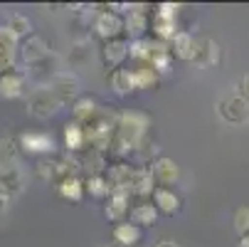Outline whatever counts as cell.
Instances as JSON below:
<instances>
[{
  "label": "cell",
  "instance_id": "cell-28",
  "mask_svg": "<svg viewBox=\"0 0 249 247\" xmlns=\"http://www.w3.org/2000/svg\"><path fill=\"white\" fill-rule=\"evenodd\" d=\"M84 190H89V195H94V198H109L111 186L106 181V175L99 173V175H89L87 183H84Z\"/></svg>",
  "mask_w": 249,
  "mask_h": 247
},
{
  "label": "cell",
  "instance_id": "cell-30",
  "mask_svg": "<svg viewBox=\"0 0 249 247\" xmlns=\"http://www.w3.org/2000/svg\"><path fill=\"white\" fill-rule=\"evenodd\" d=\"M234 89H237V92H234L237 96H242L244 101H249V72H247V75H244V77L237 82V87H234Z\"/></svg>",
  "mask_w": 249,
  "mask_h": 247
},
{
  "label": "cell",
  "instance_id": "cell-6",
  "mask_svg": "<svg viewBox=\"0 0 249 247\" xmlns=\"http://www.w3.org/2000/svg\"><path fill=\"white\" fill-rule=\"evenodd\" d=\"M151 175L156 181V188H170L178 178H180V168H178V163L168 156H158L153 163H151Z\"/></svg>",
  "mask_w": 249,
  "mask_h": 247
},
{
  "label": "cell",
  "instance_id": "cell-21",
  "mask_svg": "<svg viewBox=\"0 0 249 247\" xmlns=\"http://www.w3.org/2000/svg\"><path fill=\"white\" fill-rule=\"evenodd\" d=\"M158 220V210L153 208L151 200H138L133 208H131V223L143 228V225H153Z\"/></svg>",
  "mask_w": 249,
  "mask_h": 247
},
{
  "label": "cell",
  "instance_id": "cell-25",
  "mask_svg": "<svg viewBox=\"0 0 249 247\" xmlns=\"http://www.w3.org/2000/svg\"><path fill=\"white\" fill-rule=\"evenodd\" d=\"M131 72H133L136 89H153V87H158V82H160V75L156 72L151 64H138L136 69H131Z\"/></svg>",
  "mask_w": 249,
  "mask_h": 247
},
{
  "label": "cell",
  "instance_id": "cell-8",
  "mask_svg": "<svg viewBox=\"0 0 249 247\" xmlns=\"http://www.w3.org/2000/svg\"><path fill=\"white\" fill-rule=\"evenodd\" d=\"M25 89H27V77L22 72L8 69V72L0 75V96L3 99H18L25 94Z\"/></svg>",
  "mask_w": 249,
  "mask_h": 247
},
{
  "label": "cell",
  "instance_id": "cell-12",
  "mask_svg": "<svg viewBox=\"0 0 249 247\" xmlns=\"http://www.w3.org/2000/svg\"><path fill=\"white\" fill-rule=\"evenodd\" d=\"M18 40H15V35L5 27V25H0V75L8 72V69L13 67L15 62V55H18Z\"/></svg>",
  "mask_w": 249,
  "mask_h": 247
},
{
  "label": "cell",
  "instance_id": "cell-7",
  "mask_svg": "<svg viewBox=\"0 0 249 247\" xmlns=\"http://www.w3.org/2000/svg\"><path fill=\"white\" fill-rule=\"evenodd\" d=\"M18 144L22 151L27 153H54V138L50 133H42V131H25L20 133Z\"/></svg>",
  "mask_w": 249,
  "mask_h": 247
},
{
  "label": "cell",
  "instance_id": "cell-9",
  "mask_svg": "<svg viewBox=\"0 0 249 247\" xmlns=\"http://www.w3.org/2000/svg\"><path fill=\"white\" fill-rule=\"evenodd\" d=\"M128 208H131V195L124 193V190H111L109 198H106L104 215L109 218V220H114V223H121L128 215Z\"/></svg>",
  "mask_w": 249,
  "mask_h": 247
},
{
  "label": "cell",
  "instance_id": "cell-14",
  "mask_svg": "<svg viewBox=\"0 0 249 247\" xmlns=\"http://www.w3.org/2000/svg\"><path fill=\"white\" fill-rule=\"evenodd\" d=\"M156 190V181L148 168H136L133 171V178L128 183V195H138L141 200H146L148 195H153Z\"/></svg>",
  "mask_w": 249,
  "mask_h": 247
},
{
  "label": "cell",
  "instance_id": "cell-11",
  "mask_svg": "<svg viewBox=\"0 0 249 247\" xmlns=\"http://www.w3.org/2000/svg\"><path fill=\"white\" fill-rule=\"evenodd\" d=\"M193 62L200 67H215L220 64V47L210 38H195V55Z\"/></svg>",
  "mask_w": 249,
  "mask_h": 247
},
{
  "label": "cell",
  "instance_id": "cell-29",
  "mask_svg": "<svg viewBox=\"0 0 249 247\" xmlns=\"http://www.w3.org/2000/svg\"><path fill=\"white\" fill-rule=\"evenodd\" d=\"M234 228H237L239 235H247L249 232V205L237 208V213H234Z\"/></svg>",
  "mask_w": 249,
  "mask_h": 247
},
{
  "label": "cell",
  "instance_id": "cell-20",
  "mask_svg": "<svg viewBox=\"0 0 249 247\" xmlns=\"http://www.w3.org/2000/svg\"><path fill=\"white\" fill-rule=\"evenodd\" d=\"M64 146L72 151V153L84 151L87 136H84V126L82 124H77V121H67L64 124Z\"/></svg>",
  "mask_w": 249,
  "mask_h": 247
},
{
  "label": "cell",
  "instance_id": "cell-27",
  "mask_svg": "<svg viewBox=\"0 0 249 247\" xmlns=\"http://www.w3.org/2000/svg\"><path fill=\"white\" fill-rule=\"evenodd\" d=\"M5 27L15 35V40H18V42L32 35V22H30V18H25L22 13H10V15H8Z\"/></svg>",
  "mask_w": 249,
  "mask_h": 247
},
{
  "label": "cell",
  "instance_id": "cell-2",
  "mask_svg": "<svg viewBox=\"0 0 249 247\" xmlns=\"http://www.w3.org/2000/svg\"><path fill=\"white\" fill-rule=\"evenodd\" d=\"M47 89L59 99V104L64 107V104L69 101H77L79 99V79L74 72H54L50 79H47Z\"/></svg>",
  "mask_w": 249,
  "mask_h": 247
},
{
  "label": "cell",
  "instance_id": "cell-23",
  "mask_svg": "<svg viewBox=\"0 0 249 247\" xmlns=\"http://www.w3.org/2000/svg\"><path fill=\"white\" fill-rule=\"evenodd\" d=\"M72 114H74V121L77 124H89L96 114H99V107L91 96H79L74 104H72Z\"/></svg>",
  "mask_w": 249,
  "mask_h": 247
},
{
  "label": "cell",
  "instance_id": "cell-22",
  "mask_svg": "<svg viewBox=\"0 0 249 247\" xmlns=\"http://www.w3.org/2000/svg\"><path fill=\"white\" fill-rule=\"evenodd\" d=\"M111 89H114V94H119V96H128V94H133L136 92V82H133V72L131 69H126V67H119V69H114V75H111Z\"/></svg>",
  "mask_w": 249,
  "mask_h": 247
},
{
  "label": "cell",
  "instance_id": "cell-17",
  "mask_svg": "<svg viewBox=\"0 0 249 247\" xmlns=\"http://www.w3.org/2000/svg\"><path fill=\"white\" fill-rule=\"evenodd\" d=\"M114 242L119 247H136L141 242V228L133 225L131 220H121L114 228Z\"/></svg>",
  "mask_w": 249,
  "mask_h": 247
},
{
  "label": "cell",
  "instance_id": "cell-19",
  "mask_svg": "<svg viewBox=\"0 0 249 247\" xmlns=\"http://www.w3.org/2000/svg\"><path fill=\"white\" fill-rule=\"evenodd\" d=\"M57 193L64 198V200H72V203H79L84 198V181L79 178V175H67V178H62L57 183Z\"/></svg>",
  "mask_w": 249,
  "mask_h": 247
},
{
  "label": "cell",
  "instance_id": "cell-13",
  "mask_svg": "<svg viewBox=\"0 0 249 247\" xmlns=\"http://www.w3.org/2000/svg\"><path fill=\"white\" fill-rule=\"evenodd\" d=\"M128 57V42L124 38H116V40H106L101 45V59L104 64H109L114 69L121 67V62Z\"/></svg>",
  "mask_w": 249,
  "mask_h": 247
},
{
  "label": "cell",
  "instance_id": "cell-18",
  "mask_svg": "<svg viewBox=\"0 0 249 247\" xmlns=\"http://www.w3.org/2000/svg\"><path fill=\"white\" fill-rule=\"evenodd\" d=\"M170 55L175 57V59H190L193 62V55H195V38L193 35H188V32H178L175 38L170 40Z\"/></svg>",
  "mask_w": 249,
  "mask_h": 247
},
{
  "label": "cell",
  "instance_id": "cell-16",
  "mask_svg": "<svg viewBox=\"0 0 249 247\" xmlns=\"http://www.w3.org/2000/svg\"><path fill=\"white\" fill-rule=\"evenodd\" d=\"M146 30H148V15L143 10H126L124 18V32H128L131 40H141L146 38Z\"/></svg>",
  "mask_w": 249,
  "mask_h": 247
},
{
  "label": "cell",
  "instance_id": "cell-5",
  "mask_svg": "<svg viewBox=\"0 0 249 247\" xmlns=\"http://www.w3.org/2000/svg\"><path fill=\"white\" fill-rule=\"evenodd\" d=\"M94 32L106 42V40H116L124 32V18L116 10H101L94 18Z\"/></svg>",
  "mask_w": 249,
  "mask_h": 247
},
{
  "label": "cell",
  "instance_id": "cell-3",
  "mask_svg": "<svg viewBox=\"0 0 249 247\" xmlns=\"http://www.w3.org/2000/svg\"><path fill=\"white\" fill-rule=\"evenodd\" d=\"M217 116L225 121V124H232V126H242L249 121V101H244L242 96L232 94V96H222L217 101Z\"/></svg>",
  "mask_w": 249,
  "mask_h": 247
},
{
  "label": "cell",
  "instance_id": "cell-1",
  "mask_svg": "<svg viewBox=\"0 0 249 247\" xmlns=\"http://www.w3.org/2000/svg\"><path fill=\"white\" fill-rule=\"evenodd\" d=\"M59 109H62L59 99H57V96H54V94H52L47 87L35 89V92H30V96H27V114H30L32 119H40V121H45V119L54 116Z\"/></svg>",
  "mask_w": 249,
  "mask_h": 247
},
{
  "label": "cell",
  "instance_id": "cell-24",
  "mask_svg": "<svg viewBox=\"0 0 249 247\" xmlns=\"http://www.w3.org/2000/svg\"><path fill=\"white\" fill-rule=\"evenodd\" d=\"M153 32H156V38H158V42H170L173 38L180 30H178V22H175V18H165V15H160V13H156V18H153Z\"/></svg>",
  "mask_w": 249,
  "mask_h": 247
},
{
  "label": "cell",
  "instance_id": "cell-26",
  "mask_svg": "<svg viewBox=\"0 0 249 247\" xmlns=\"http://www.w3.org/2000/svg\"><path fill=\"white\" fill-rule=\"evenodd\" d=\"M153 45H156V40H148V38L131 40L128 42V57L136 59L138 64H148V59L153 55Z\"/></svg>",
  "mask_w": 249,
  "mask_h": 247
},
{
  "label": "cell",
  "instance_id": "cell-4",
  "mask_svg": "<svg viewBox=\"0 0 249 247\" xmlns=\"http://www.w3.org/2000/svg\"><path fill=\"white\" fill-rule=\"evenodd\" d=\"M18 55H20V59H22L27 67H35V64L45 62V59L52 55V50H50V45L45 42V38H40V35H30V38L20 40Z\"/></svg>",
  "mask_w": 249,
  "mask_h": 247
},
{
  "label": "cell",
  "instance_id": "cell-15",
  "mask_svg": "<svg viewBox=\"0 0 249 247\" xmlns=\"http://www.w3.org/2000/svg\"><path fill=\"white\" fill-rule=\"evenodd\" d=\"M72 163L69 161H62V158H52V161H42L37 166V173L42 175L45 181L50 183H59L62 178H67V175H72Z\"/></svg>",
  "mask_w": 249,
  "mask_h": 247
},
{
  "label": "cell",
  "instance_id": "cell-10",
  "mask_svg": "<svg viewBox=\"0 0 249 247\" xmlns=\"http://www.w3.org/2000/svg\"><path fill=\"white\" fill-rule=\"evenodd\" d=\"M153 208L158 210V213H165V215H178L180 213V195H178L173 188H156L153 190Z\"/></svg>",
  "mask_w": 249,
  "mask_h": 247
}]
</instances>
